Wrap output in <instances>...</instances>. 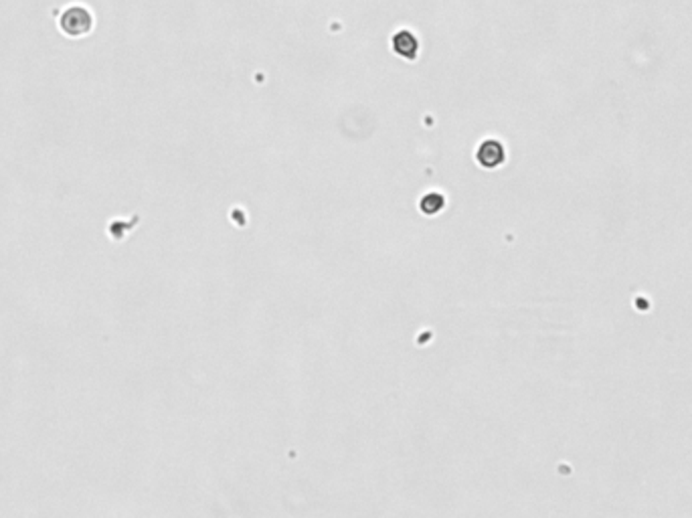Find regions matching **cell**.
Returning <instances> with one entry per match:
<instances>
[{
    "label": "cell",
    "mask_w": 692,
    "mask_h": 518,
    "mask_svg": "<svg viewBox=\"0 0 692 518\" xmlns=\"http://www.w3.org/2000/svg\"><path fill=\"white\" fill-rule=\"evenodd\" d=\"M504 156H506L504 154V146L498 140H486V142H482L476 152L478 162L484 169H496V166H500L502 160H504Z\"/></svg>",
    "instance_id": "6da1fadb"
},
{
    "label": "cell",
    "mask_w": 692,
    "mask_h": 518,
    "mask_svg": "<svg viewBox=\"0 0 692 518\" xmlns=\"http://www.w3.org/2000/svg\"><path fill=\"white\" fill-rule=\"evenodd\" d=\"M391 43H393V51H395L399 57L409 59V61L417 59L419 41H417V37H415L411 31H405V29H403V31H397V33L393 35Z\"/></svg>",
    "instance_id": "7a4b0ae2"
},
{
    "label": "cell",
    "mask_w": 692,
    "mask_h": 518,
    "mask_svg": "<svg viewBox=\"0 0 692 518\" xmlns=\"http://www.w3.org/2000/svg\"><path fill=\"white\" fill-rule=\"evenodd\" d=\"M61 27H63V29L67 31V35H71V37L86 35L87 31H89V27H91V18H89V14H87L86 10H82V8H71V10H67V14L63 16Z\"/></svg>",
    "instance_id": "3957f363"
},
{
    "label": "cell",
    "mask_w": 692,
    "mask_h": 518,
    "mask_svg": "<svg viewBox=\"0 0 692 518\" xmlns=\"http://www.w3.org/2000/svg\"><path fill=\"white\" fill-rule=\"evenodd\" d=\"M443 197L441 195H437V193H432V195H428L423 201H421V209H423V213H430V215H433V213H437L441 207H443Z\"/></svg>",
    "instance_id": "277c9868"
}]
</instances>
